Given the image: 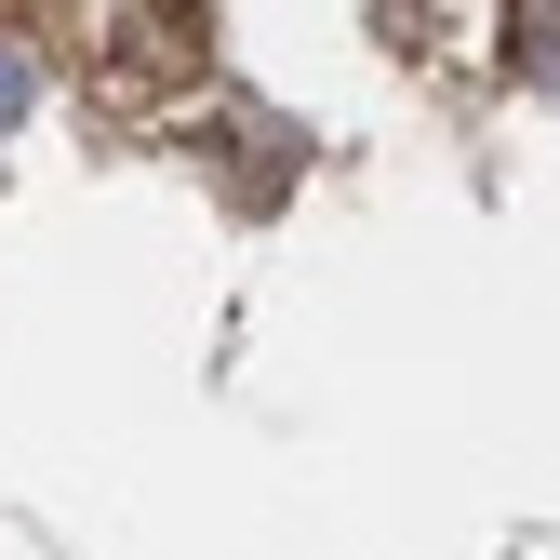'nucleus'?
<instances>
[{"label": "nucleus", "mask_w": 560, "mask_h": 560, "mask_svg": "<svg viewBox=\"0 0 560 560\" xmlns=\"http://www.w3.org/2000/svg\"><path fill=\"white\" fill-rule=\"evenodd\" d=\"M508 67L560 94V0H521V27H508Z\"/></svg>", "instance_id": "f257e3e1"}, {"label": "nucleus", "mask_w": 560, "mask_h": 560, "mask_svg": "<svg viewBox=\"0 0 560 560\" xmlns=\"http://www.w3.org/2000/svg\"><path fill=\"white\" fill-rule=\"evenodd\" d=\"M14 107H27V54L0 40V120H14Z\"/></svg>", "instance_id": "f03ea898"}]
</instances>
